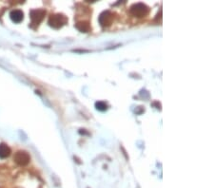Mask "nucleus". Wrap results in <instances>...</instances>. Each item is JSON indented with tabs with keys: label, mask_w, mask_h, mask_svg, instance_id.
Instances as JSON below:
<instances>
[{
	"label": "nucleus",
	"mask_w": 214,
	"mask_h": 188,
	"mask_svg": "<svg viewBox=\"0 0 214 188\" xmlns=\"http://www.w3.org/2000/svg\"><path fill=\"white\" fill-rule=\"evenodd\" d=\"M68 22L67 17L63 14H54L51 15L50 18H49V24H50L51 27L54 28V29H59L62 26H64L66 23Z\"/></svg>",
	"instance_id": "1"
},
{
	"label": "nucleus",
	"mask_w": 214,
	"mask_h": 188,
	"mask_svg": "<svg viewBox=\"0 0 214 188\" xmlns=\"http://www.w3.org/2000/svg\"><path fill=\"white\" fill-rule=\"evenodd\" d=\"M130 13L136 17H144L149 13V8L143 3H136L130 7Z\"/></svg>",
	"instance_id": "2"
},
{
	"label": "nucleus",
	"mask_w": 214,
	"mask_h": 188,
	"mask_svg": "<svg viewBox=\"0 0 214 188\" xmlns=\"http://www.w3.org/2000/svg\"><path fill=\"white\" fill-rule=\"evenodd\" d=\"M46 11L43 10H32L30 12V16L31 19V24L38 25L44 18Z\"/></svg>",
	"instance_id": "3"
},
{
	"label": "nucleus",
	"mask_w": 214,
	"mask_h": 188,
	"mask_svg": "<svg viewBox=\"0 0 214 188\" xmlns=\"http://www.w3.org/2000/svg\"><path fill=\"white\" fill-rule=\"evenodd\" d=\"M14 161L19 165H27L30 163V156L25 151H18L14 155Z\"/></svg>",
	"instance_id": "4"
},
{
	"label": "nucleus",
	"mask_w": 214,
	"mask_h": 188,
	"mask_svg": "<svg viewBox=\"0 0 214 188\" xmlns=\"http://www.w3.org/2000/svg\"><path fill=\"white\" fill-rule=\"evenodd\" d=\"M112 21V14L110 11H103L100 16H99V22L102 26L106 27V26H109L110 23Z\"/></svg>",
	"instance_id": "5"
},
{
	"label": "nucleus",
	"mask_w": 214,
	"mask_h": 188,
	"mask_svg": "<svg viewBox=\"0 0 214 188\" xmlns=\"http://www.w3.org/2000/svg\"><path fill=\"white\" fill-rule=\"evenodd\" d=\"M10 17H11V19L15 22V23H19L23 20L24 18V13L22 11L20 10H13L11 11L10 13Z\"/></svg>",
	"instance_id": "6"
},
{
	"label": "nucleus",
	"mask_w": 214,
	"mask_h": 188,
	"mask_svg": "<svg viewBox=\"0 0 214 188\" xmlns=\"http://www.w3.org/2000/svg\"><path fill=\"white\" fill-rule=\"evenodd\" d=\"M10 154H11V148L5 144H0V158H7L10 156Z\"/></svg>",
	"instance_id": "7"
},
{
	"label": "nucleus",
	"mask_w": 214,
	"mask_h": 188,
	"mask_svg": "<svg viewBox=\"0 0 214 188\" xmlns=\"http://www.w3.org/2000/svg\"><path fill=\"white\" fill-rule=\"evenodd\" d=\"M76 28L81 30V31H84V32H87L90 30V25L87 23V22H79L76 24Z\"/></svg>",
	"instance_id": "8"
},
{
	"label": "nucleus",
	"mask_w": 214,
	"mask_h": 188,
	"mask_svg": "<svg viewBox=\"0 0 214 188\" xmlns=\"http://www.w3.org/2000/svg\"><path fill=\"white\" fill-rule=\"evenodd\" d=\"M95 108H96L98 110L104 111V110H107L108 106H107L106 103H104V102H96V103H95Z\"/></svg>",
	"instance_id": "9"
}]
</instances>
